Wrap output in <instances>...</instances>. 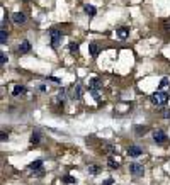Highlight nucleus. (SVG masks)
Here are the masks:
<instances>
[{
	"label": "nucleus",
	"instance_id": "1",
	"mask_svg": "<svg viewBox=\"0 0 170 185\" xmlns=\"http://www.w3.org/2000/svg\"><path fill=\"white\" fill-rule=\"evenodd\" d=\"M167 100H168V95L163 92V90H158V92H155L153 95H151V102H153L155 106H158V107L165 106Z\"/></svg>",
	"mask_w": 170,
	"mask_h": 185
},
{
	"label": "nucleus",
	"instance_id": "2",
	"mask_svg": "<svg viewBox=\"0 0 170 185\" xmlns=\"http://www.w3.org/2000/svg\"><path fill=\"white\" fill-rule=\"evenodd\" d=\"M49 36H51V46L53 48H58V44H60L61 39H63V34H61L60 31H56V29H53V31L49 32Z\"/></svg>",
	"mask_w": 170,
	"mask_h": 185
},
{
	"label": "nucleus",
	"instance_id": "3",
	"mask_svg": "<svg viewBox=\"0 0 170 185\" xmlns=\"http://www.w3.org/2000/svg\"><path fill=\"white\" fill-rule=\"evenodd\" d=\"M129 172H131L135 177H143L145 168H143L141 163H131V165H129Z\"/></svg>",
	"mask_w": 170,
	"mask_h": 185
},
{
	"label": "nucleus",
	"instance_id": "4",
	"mask_svg": "<svg viewBox=\"0 0 170 185\" xmlns=\"http://www.w3.org/2000/svg\"><path fill=\"white\" fill-rule=\"evenodd\" d=\"M128 155H129V156H133V158H138L140 155H143V150L140 146H136V144H133V146L128 148Z\"/></svg>",
	"mask_w": 170,
	"mask_h": 185
},
{
	"label": "nucleus",
	"instance_id": "5",
	"mask_svg": "<svg viewBox=\"0 0 170 185\" xmlns=\"http://www.w3.org/2000/svg\"><path fill=\"white\" fill-rule=\"evenodd\" d=\"M153 139L157 141V143H165V141H167V134H165V131H162V129H157V131L153 133Z\"/></svg>",
	"mask_w": 170,
	"mask_h": 185
},
{
	"label": "nucleus",
	"instance_id": "6",
	"mask_svg": "<svg viewBox=\"0 0 170 185\" xmlns=\"http://www.w3.org/2000/svg\"><path fill=\"white\" fill-rule=\"evenodd\" d=\"M17 51H19V54H26L31 51V43L29 41H22L19 44V48H17Z\"/></svg>",
	"mask_w": 170,
	"mask_h": 185
},
{
	"label": "nucleus",
	"instance_id": "7",
	"mask_svg": "<svg viewBox=\"0 0 170 185\" xmlns=\"http://www.w3.org/2000/svg\"><path fill=\"white\" fill-rule=\"evenodd\" d=\"M12 20H14L16 24H24V22H26V16H24L22 12H16V14L12 16Z\"/></svg>",
	"mask_w": 170,
	"mask_h": 185
},
{
	"label": "nucleus",
	"instance_id": "8",
	"mask_svg": "<svg viewBox=\"0 0 170 185\" xmlns=\"http://www.w3.org/2000/svg\"><path fill=\"white\" fill-rule=\"evenodd\" d=\"M43 168V161L41 160H36V161H32L31 165H29V170H31V172H39V170ZM41 173V172H39Z\"/></svg>",
	"mask_w": 170,
	"mask_h": 185
},
{
	"label": "nucleus",
	"instance_id": "9",
	"mask_svg": "<svg viewBox=\"0 0 170 185\" xmlns=\"http://www.w3.org/2000/svg\"><path fill=\"white\" fill-rule=\"evenodd\" d=\"M89 87H90V90H99V88H102V82H100L99 78H92Z\"/></svg>",
	"mask_w": 170,
	"mask_h": 185
},
{
	"label": "nucleus",
	"instance_id": "10",
	"mask_svg": "<svg viewBox=\"0 0 170 185\" xmlns=\"http://www.w3.org/2000/svg\"><path fill=\"white\" fill-rule=\"evenodd\" d=\"M148 133V126H141V124H136L135 126V134L136 136H143V134Z\"/></svg>",
	"mask_w": 170,
	"mask_h": 185
},
{
	"label": "nucleus",
	"instance_id": "11",
	"mask_svg": "<svg viewBox=\"0 0 170 185\" xmlns=\"http://www.w3.org/2000/svg\"><path fill=\"white\" fill-rule=\"evenodd\" d=\"M89 51H90V54H92L94 58H95L97 54H99V51H100V46L97 44V43H90V44H89Z\"/></svg>",
	"mask_w": 170,
	"mask_h": 185
},
{
	"label": "nucleus",
	"instance_id": "12",
	"mask_svg": "<svg viewBox=\"0 0 170 185\" xmlns=\"http://www.w3.org/2000/svg\"><path fill=\"white\" fill-rule=\"evenodd\" d=\"M102 150L106 151V153H109V155H116V153H117V148L113 146V144H109V143H106V144H104V146H102Z\"/></svg>",
	"mask_w": 170,
	"mask_h": 185
},
{
	"label": "nucleus",
	"instance_id": "13",
	"mask_svg": "<svg viewBox=\"0 0 170 185\" xmlns=\"http://www.w3.org/2000/svg\"><path fill=\"white\" fill-rule=\"evenodd\" d=\"M39 143H41V133L34 131L31 134V144H39Z\"/></svg>",
	"mask_w": 170,
	"mask_h": 185
},
{
	"label": "nucleus",
	"instance_id": "14",
	"mask_svg": "<svg viewBox=\"0 0 170 185\" xmlns=\"http://www.w3.org/2000/svg\"><path fill=\"white\" fill-rule=\"evenodd\" d=\"M24 92H26V88H24L22 85H16V87L12 88V95H14V97L21 95V93H24Z\"/></svg>",
	"mask_w": 170,
	"mask_h": 185
},
{
	"label": "nucleus",
	"instance_id": "15",
	"mask_svg": "<svg viewBox=\"0 0 170 185\" xmlns=\"http://www.w3.org/2000/svg\"><path fill=\"white\" fill-rule=\"evenodd\" d=\"M84 10H85V14H89V16H95L97 14V9L94 5H85Z\"/></svg>",
	"mask_w": 170,
	"mask_h": 185
},
{
	"label": "nucleus",
	"instance_id": "16",
	"mask_svg": "<svg viewBox=\"0 0 170 185\" xmlns=\"http://www.w3.org/2000/svg\"><path fill=\"white\" fill-rule=\"evenodd\" d=\"M71 97H75V99H80V85L73 87V90H71Z\"/></svg>",
	"mask_w": 170,
	"mask_h": 185
},
{
	"label": "nucleus",
	"instance_id": "17",
	"mask_svg": "<svg viewBox=\"0 0 170 185\" xmlns=\"http://www.w3.org/2000/svg\"><path fill=\"white\" fill-rule=\"evenodd\" d=\"M7 38H9V36H7V31H5V29H2V31H0V43H2V44H5Z\"/></svg>",
	"mask_w": 170,
	"mask_h": 185
},
{
	"label": "nucleus",
	"instance_id": "18",
	"mask_svg": "<svg viewBox=\"0 0 170 185\" xmlns=\"http://www.w3.org/2000/svg\"><path fill=\"white\" fill-rule=\"evenodd\" d=\"M117 32H119V38H121V39H126V38H128V29H126V27H121Z\"/></svg>",
	"mask_w": 170,
	"mask_h": 185
},
{
	"label": "nucleus",
	"instance_id": "19",
	"mask_svg": "<svg viewBox=\"0 0 170 185\" xmlns=\"http://www.w3.org/2000/svg\"><path fill=\"white\" fill-rule=\"evenodd\" d=\"M89 172L92 173V175H97V173L100 172V166H97V165H92V166L89 168Z\"/></svg>",
	"mask_w": 170,
	"mask_h": 185
},
{
	"label": "nucleus",
	"instance_id": "20",
	"mask_svg": "<svg viewBox=\"0 0 170 185\" xmlns=\"http://www.w3.org/2000/svg\"><path fill=\"white\" fill-rule=\"evenodd\" d=\"M107 165H109L111 168H117V166H119V163L116 161L114 158H109V160H107Z\"/></svg>",
	"mask_w": 170,
	"mask_h": 185
},
{
	"label": "nucleus",
	"instance_id": "21",
	"mask_svg": "<svg viewBox=\"0 0 170 185\" xmlns=\"http://www.w3.org/2000/svg\"><path fill=\"white\" fill-rule=\"evenodd\" d=\"M162 26L167 32H170V19H163V22H162Z\"/></svg>",
	"mask_w": 170,
	"mask_h": 185
},
{
	"label": "nucleus",
	"instance_id": "22",
	"mask_svg": "<svg viewBox=\"0 0 170 185\" xmlns=\"http://www.w3.org/2000/svg\"><path fill=\"white\" fill-rule=\"evenodd\" d=\"M63 180H65L67 183H75V182H77V180H75L73 177H70V175H65V177H63Z\"/></svg>",
	"mask_w": 170,
	"mask_h": 185
},
{
	"label": "nucleus",
	"instance_id": "23",
	"mask_svg": "<svg viewBox=\"0 0 170 185\" xmlns=\"http://www.w3.org/2000/svg\"><path fill=\"white\" fill-rule=\"evenodd\" d=\"M70 51L71 53H78V44H77V43H71V44H70Z\"/></svg>",
	"mask_w": 170,
	"mask_h": 185
},
{
	"label": "nucleus",
	"instance_id": "24",
	"mask_svg": "<svg viewBox=\"0 0 170 185\" xmlns=\"http://www.w3.org/2000/svg\"><path fill=\"white\" fill-rule=\"evenodd\" d=\"M167 83H168V78H162V82H160V90H163L165 87H167Z\"/></svg>",
	"mask_w": 170,
	"mask_h": 185
},
{
	"label": "nucleus",
	"instance_id": "25",
	"mask_svg": "<svg viewBox=\"0 0 170 185\" xmlns=\"http://www.w3.org/2000/svg\"><path fill=\"white\" fill-rule=\"evenodd\" d=\"M5 63H7V54L2 53L0 54V65H5Z\"/></svg>",
	"mask_w": 170,
	"mask_h": 185
},
{
	"label": "nucleus",
	"instance_id": "26",
	"mask_svg": "<svg viewBox=\"0 0 170 185\" xmlns=\"http://www.w3.org/2000/svg\"><path fill=\"white\" fill-rule=\"evenodd\" d=\"M162 115H163L165 119H170V109H165V111L162 112Z\"/></svg>",
	"mask_w": 170,
	"mask_h": 185
},
{
	"label": "nucleus",
	"instance_id": "27",
	"mask_svg": "<svg viewBox=\"0 0 170 185\" xmlns=\"http://www.w3.org/2000/svg\"><path fill=\"white\" fill-rule=\"evenodd\" d=\"M0 139H2V141H7V139H9V134H7V133H2V134H0Z\"/></svg>",
	"mask_w": 170,
	"mask_h": 185
},
{
	"label": "nucleus",
	"instance_id": "28",
	"mask_svg": "<svg viewBox=\"0 0 170 185\" xmlns=\"http://www.w3.org/2000/svg\"><path fill=\"white\" fill-rule=\"evenodd\" d=\"M113 182H114L113 178H107V180H106V182H104L102 185H113Z\"/></svg>",
	"mask_w": 170,
	"mask_h": 185
},
{
	"label": "nucleus",
	"instance_id": "29",
	"mask_svg": "<svg viewBox=\"0 0 170 185\" xmlns=\"http://www.w3.org/2000/svg\"><path fill=\"white\" fill-rule=\"evenodd\" d=\"M24 2H26V0H24Z\"/></svg>",
	"mask_w": 170,
	"mask_h": 185
}]
</instances>
